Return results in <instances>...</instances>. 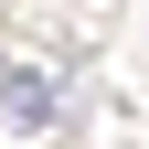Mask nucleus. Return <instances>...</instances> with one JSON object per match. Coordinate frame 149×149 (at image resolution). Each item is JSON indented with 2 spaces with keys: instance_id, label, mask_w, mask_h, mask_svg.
<instances>
[{
  "instance_id": "f257e3e1",
  "label": "nucleus",
  "mask_w": 149,
  "mask_h": 149,
  "mask_svg": "<svg viewBox=\"0 0 149 149\" xmlns=\"http://www.w3.org/2000/svg\"><path fill=\"white\" fill-rule=\"evenodd\" d=\"M0 117H11V128H43V117H53V85H43L32 64H11V74H0Z\"/></svg>"
}]
</instances>
